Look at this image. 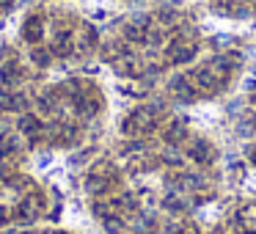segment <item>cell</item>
Listing matches in <instances>:
<instances>
[{
  "instance_id": "cell-3",
  "label": "cell",
  "mask_w": 256,
  "mask_h": 234,
  "mask_svg": "<svg viewBox=\"0 0 256 234\" xmlns=\"http://www.w3.org/2000/svg\"><path fill=\"white\" fill-rule=\"evenodd\" d=\"M105 232L108 234H122L124 232V220L122 218H105Z\"/></svg>"
},
{
  "instance_id": "cell-1",
  "label": "cell",
  "mask_w": 256,
  "mask_h": 234,
  "mask_svg": "<svg viewBox=\"0 0 256 234\" xmlns=\"http://www.w3.org/2000/svg\"><path fill=\"white\" fill-rule=\"evenodd\" d=\"M184 154L193 162H198V166H212L215 162V146L206 138H193L188 144V149H184Z\"/></svg>"
},
{
  "instance_id": "cell-4",
  "label": "cell",
  "mask_w": 256,
  "mask_h": 234,
  "mask_svg": "<svg viewBox=\"0 0 256 234\" xmlns=\"http://www.w3.org/2000/svg\"><path fill=\"white\" fill-rule=\"evenodd\" d=\"M248 157H250V162L256 166V146H250V152H248Z\"/></svg>"
},
{
  "instance_id": "cell-5",
  "label": "cell",
  "mask_w": 256,
  "mask_h": 234,
  "mask_svg": "<svg viewBox=\"0 0 256 234\" xmlns=\"http://www.w3.org/2000/svg\"><path fill=\"white\" fill-rule=\"evenodd\" d=\"M245 234H256V232H254V228H248V232H245Z\"/></svg>"
},
{
  "instance_id": "cell-2",
  "label": "cell",
  "mask_w": 256,
  "mask_h": 234,
  "mask_svg": "<svg viewBox=\"0 0 256 234\" xmlns=\"http://www.w3.org/2000/svg\"><path fill=\"white\" fill-rule=\"evenodd\" d=\"M188 138V127H184V122H171L166 127V140L171 146H176V144H182V140Z\"/></svg>"
}]
</instances>
